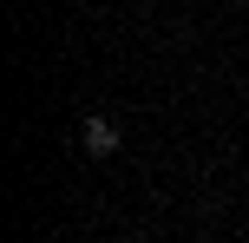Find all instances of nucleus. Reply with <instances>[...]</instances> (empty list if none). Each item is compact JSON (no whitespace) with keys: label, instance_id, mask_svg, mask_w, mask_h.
<instances>
[{"label":"nucleus","instance_id":"nucleus-1","mask_svg":"<svg viewBox=\"0 0 249 243\" xmlns=\"http://www.w3.org/2000/svg\"><path fill=\"white\" fill-rule=\"evenodd\" d=\"M79 145H86L92 158H112V151H118V125H112V118H99V112H92L86 125H79Z\"/></svg>","mask_w":249,"mask_h":243}]
</instances>
